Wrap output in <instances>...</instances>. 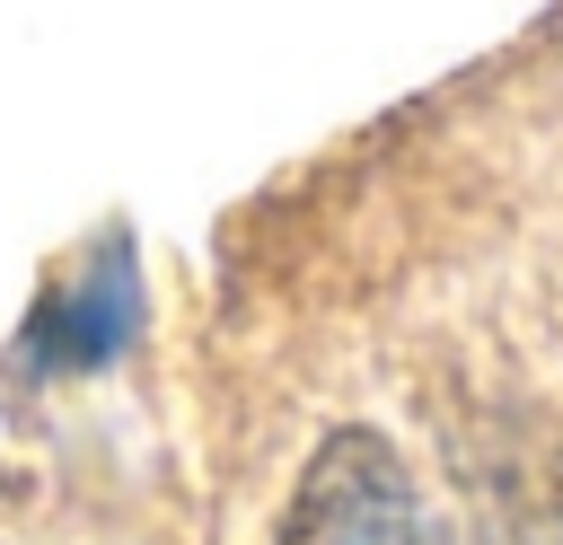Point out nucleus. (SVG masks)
<instances>
[{
    "instance_id": "f257e3e1",
    "label": "nucleus",
    "mask_w": 563,
    "mask_h": 545,
    "mask_svg": "<svg viewBox=\"0 0 563 545\" xmlns=\"http://www.w3.org/2000/svg\"><path fill=\"white\" fill-rule=\"evenodd\" d=\"M273 545H431V519H422V492H413L405 457L378 431L343 422L299 466Z\"/></svg>"
},
{
    "instance_id": "f03ea898",
    "label": "nucleus",
    "mask_w": 563,
    "mask_h": 545,
    "mask_svg": "<svg viewBox=\"0 0 563 545\" xmlns=\"http://www.w3.org/2000/svg\"><path fill=\"white\" fill-rule=\"evenodd\" d=\"M141 325V281H132V255L106 246L79 281H62L35 316H26V360L35 369H106Z\"/></svg>"
}]
</instances>
